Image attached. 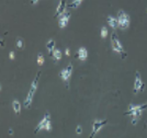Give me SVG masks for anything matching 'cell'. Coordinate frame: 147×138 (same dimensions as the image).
I'll use <instances>...</instances> for the list:
<instances>
[{"mask_svg": "<svg viewBox=\"0 0 147 138\" xmlns=\"http://www.w3.org/2000/svg\"><path fill=\"white\" fill-rule=\"evenodd\" d=\"M147 110V103L146 104H143V105H133V104H129V111L125 112L124 115H131L133 116V120H132V124L136 125L138 118L141 117V114L143 111Z\"/></svg>", "mask_w": 147, "mask_h": 138, "instance_id": "1", "label": "cell"}, {"mask_svg": "<svg viewBox=\"0 0 147 138\" xmlns=\"http://www.w3.org/2000/svg\"><path fill=\"white\" fill-rule=\"evenodd\" d=\"M40 77H41V71L37 72L36 77L34 78L33 82L31 84L30 89H29V92H28V96L25 98V101H24V106L26 108H29L31 106V103L33 101V98H34V94L36 92L37 89V85H38V80H40Z\"/></svg>", "mask_w": 147, "mask_h": 138, "instance_id": "2", "label": "cell"}, {"mask_svg": "<svg viewBox=\"0 0 147 138\" xmlns=\"http://www.w3.org/2000/svg\"><path fill=\"white\" fill-rule=\"evenodd\" d=\"M111 45H112V49H113L114 52H117V53H119V54L121 55V58H122V59H125V58H126L127 54H126V52L124 50V48H123L121 42L119 41L115 32H113L112 35H111Z\"/></svg>", "mask_w": 147, "mask_h": 138, "instance_id": "3", "label": "cell"}, {"mask_svg": "<svg viewBox=\"0 0 147 138\" xmlns=\"http://www.w3.org/2000/svg\"><path fill=\"white\" fill-rule=\"evenodd\" d=\"M46 131V132H51L52 131V124H51V114L47 111L45 114H44L43 120L38 123V125L35 127L34 129V133H38L41 131Z\"/></svg>", "mask_w": 147, "mask_h": 138, "instance_id": "4", "label": "cell"}, {"mask_svg": "<svg viewBox=\"0 0 147 138\" xmlns=\"http://www.w3.org/2000/svg\"><path fill=\"white\" fill-rule=\"evenodd\" d=\"M129 15L126 13V12H124L123 10H120L119 13H117V22H119V25H120V28L121 29H127L129 25Z\"/></svg>", "mask_w": 147, "mask_h": 138, "instance_id": "5", "label": "cell"}, {"mask_svg": "<svg viewBox=\"0 0 147 138\" xmlns=\"http://www.w3.org/2000/svg\"><path fill=\"white\" fill-rule=\"evenodd\" d=\"M71 75H73V64H69L65 69H63V70L59 72V77H61V80L65 82L67 89L69 88V78H70Z\"/></svg>", "mask_w": 147, "mask_h": 138, "instance_id": "6", "label": "cell"}, {"mask_svg": "<svg viewBox=\"0 0 147 138\" xmlns=\"http://www.w3.org/2000/svg\"><path fill=\"white\" fill-rule=\"evenodd\" d=\"M145 88V83L143 82L141 78V73L136 71L135 73V82H134V93H138L140 91H143Z\"/></svg>", "mask_w": 147, "mask_h": 138, "instance_id": "7", "label": "cell"}, {"mask_svg": "<svg viewBox=\"0 0 147 138\" xmlns=\"http://www.w3.org/2000/svg\"><path fill=\"white\" fill-rule=\"evenodd\" d=\"M108 123V120H94L93 122V124H92V126H93V129H92V134L90 135V138H93L97 134L99 133V131L102 128V127Z\"/></svg>", "mask_w": 147, "mask_h": 138, "instance_id": "8", "label": "cell"}, {"mask_svg": "<svg viewBox=\"0 0 147 138\" xmlns=\"http://www.w3.org/2000/svg\"><path fill=\"white\" fill-rule=\"evenodd\" d=\"M58 18H59L58 19V25H59L61 29H64V28H66V25L68 24V21H69V18H70V12L65 11Z\"/></svg>", "mask_w": 147, "mask_h": 138, "instance_id": "9", "label": "cell"}, {"mask_svg": "<svg viewBox=\"0 0 147 138\" xmlns=\"http://www.w3.org/2000/svg\"><path fill=\"white\" fill-rule=\"evenodd\" d=\"M66 10V0H61V2H59V5L57 7V9H56V12L55 14H54V18H58L61 14H63L64 12Z\"/></svg>", "mask_w": 147, "mask_h": 138, "instance_id": "10", "label": "cell"}, {"mask_svg": "<svg viewBox=\"0 0 147 138\" xmlns=\"http://www.w3.org/2000/svg\"><path fill=\"white\" fill-rule=\"evenodd\" d=\"M77 58H79L80 60H86L88 58V50H87L86 47H80L77 53L75 55Z\"/></svg>", "mask_w": 147, "mask_h": 138, "instance_id": "11", "label": "cell"}, {"mask_svg": "<svg viewBox=\"0 0 147 138\" xmlns=\"http://www.w3.org/2000/svg\"><path fill=\"white\" fill-rule=\"evenodd\" d=\"M46 47H47V50H49V54L51 56H53L54 49H55V41L54 40H49L47 44H46Z\"/></svg>", "mask_w": 147, "mask_h": 138, "instance_id": "12", "label": "cell"}, {"mask_svg": "<svg viewBox=\"0 0 147 138\" xmlns=\"http://www.w3.org/2000/svg\"><path fill=\"white\" fill-rule=\"evenodd\" d=\"M107 21H108V24L110 25L111 28H113V29H115L117 25H119V22H117V19L113 18V17H108L107 19Z\"/></svg>", "mask_w": 147, "mask_h": 138, "instance_id": "13", "label": "cell"}, {"mask_svg": "<svg viewBox=\"0 0 147 138\" xmlns=\"http://www.w3.org/2000/svg\"><path fill=\"white\" fill-rule=\"evenodd\" d=\"M12 106H13L14 112H16V114H19V113L21 112V105H20V102H19L18 100H13Z\"/></svg>", "mask_w": 147, "mask_h": 138, "instance_id": "14", "label": "cell"}, {"mask_svg": "<svg viewBox=\"0 0 147 138\" xmlns=\"http://www.w3.org/2000/svg\"><path fill=\"white\" fill-rule=\"evenodd\" d=\"M53 58L55 61H59L61 58V49H58V48H55L54 49V53H53Z\"/></svg>", "mask_w": 147, "mask_h": 138, "instance_id": "15", "label": "cell"}, {"mask_svg": "<svg viewBox=\"0 0 147 138\" xmlns=\"http://www.w3.org/2000/svg\"><path fill=\"white\" fill-rule=\"evenodd\" d=\"M84 0H74L73 2H70L69 5H68V8H73V9H76V8H78V7L81 5V2H82Z\"/></svg>", "mask_w": 147, "mask_h": 138, "instance_id": "16", "label": "cell"}, {"mask_svg": "<svg viewBox=\"0 0 147 138\" xmlns=\"http://www.w3.org/2000/svg\"><path fill=\"white\" fill-rule=\"evenodd\" d=\"M17 47L19 49H23L24 48V40L22 37H17Z\"/></svg>", "mask_w": 147, "mask_h": 138, "instance_id": "17", "label": "cell"}, {"mask_svg": "<svg viewBox=\"0 0 147 138\" xmlns=\"http://www.w3.org/2000/svg\"><path fill=\"white\" fill-rule=\"evenodd\" d=\"M108 35V30H107V28H102V29H101V37H102V38H104V37H105V36Z\"/></svg>", "mask_w": 147, "mask_h": 138, "instance_id": "18", "label": "cell"}, {"mask_svg": "<svg viewBox=\"0 0 147 138\" xmlns=\"http://www.w3.org/2000/svg\"><path fill=\"white\" fill-rule=\"evenodd\" d=\"M37 64H38L40 66L43 65V56H42V54H40L37 56Z\"/></svg>", "mask_w": 147, "mask_h": 138, "instance_id": "19", "label": "cell"}, {"mask_svg": "<svg viewBox=\"0 0 147 138\" xmlns=\"http://www.w3.org/2000/svg\"><path fill=\"white\" fill-rule=\"evenodd\" d=\"M81 132H82V128H81L80 125H78V126H77V129H76V133H77V134H81Z\"/></svg>", "mask_w": 147, "mask_h": 138, "instance_id": "20", "label": "cell"}, {"mask_svg": "<svg viewBox=\"0 0 147 138\" xmlns=\"http://www.w3.org/2000/svg\"><path fill=\"white\" fill-rule=\"evenodd\" d=\"M9 57H10L11 59H13V58H14V53H13V52H11V53H10V55H9Z\"/></svg>", "mask_w": 147, "mask_h": 138, "instance_id": "21", "label": "cell"}, {"mask_svg": "<svg viewBox=\"0 0 147 138\" xmlns=\"http://www.w3.org/2000/svg\"><path fill=\"white\" fill-rule=\"evenodd\" d=\"M37 1H38V0H31V3H32V5H35Z\"/></svg>", "mask_w": 147, "mask_h": 138, "instance_id": "22", "label": "cell"}, {"mask_svg": "<svg viewBox=\"0 0 147 138\" xmlns=\"http://www.w3.org/2000/svg\"><path fill=\"white\" fill-rule=\"evenodd\" d=\"M66 55H67V56H69V49H66Z\"/></svg>", "mask_w": 147, "mask_h": 138, "instance_id": "23", "label": "cell"}, {"mask_svg": "<svg viewBox=\"0 0 147 138\" xmlns=\"http://www.w3.org/2000/svg\"><path fill=\"white\" fill-rule=\"evenodd\" d=\"M9 134H10V135H12V134H13V131H12V129H9Z\"/></svg>", "mask_w": 147, "mask_h": 138, "instance_id": "24", "label": "cell"}]
</instances>
